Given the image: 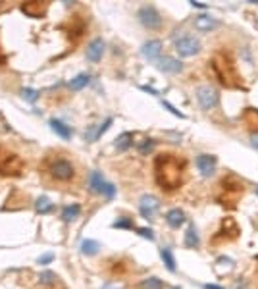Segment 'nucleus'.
I'll use <instances>...</instances> for the list:
<instances>
[{
    "label": "nucleus",
    "instance_id": "nucleus-1",
    "mask_svg": "<svg viewBox=\"0 0 258 289\" xmlns=\"http://www.w3.org/2000/svg\"><path fill=\"white\" fill-rule=\"evenodd\" d=\"M154 180L164 193L179 191L185 185L189 162L173 152H160L154 156Z\"/></svg>",
    "mask_w": 258,
    "mask_h": 289
},
{
    "label": "nucleus",
    "instance_id": "nucleus-2",
    "mask_svg": "<svg viewBox=\"0 0 258 289\" xmlns=\"http://www.w3.org/2000/svg\"><path fill=\"white\" fill-rule=\"evenodd\" d=\"M210 68L214 72L218 83L229 91H247L243 75L239 72L235 56L229 48H220L210 58Z\"/></svg>",
    "mask_w": 258,
    "mask_h": 289
},
{
    "label": "nucleus",
    "instance_id": "nucleus-3",
    "mask_svg": "<svg viewBox=\"0 0 258 289\" xmlns=\"http://www.w3.org/2000/svg\"><path fill=\"white\" fill-rule=\"evenodd\" d=\"M43 171L50 182L58 185H70L77 180V164L72 156L60 152H50L43 160Z\"/></svg>",
    "mask_w": 258,
    "mask_h": 289
},
{
    "label": "nucleus",
    "instance_id": "nucleus-4",
    "mask_svg": "<svg viewBox=\"0 0 258 289\" xmlns=\"http://www.w3.org/2000/svg\"><path fill=\"white\" fill-rule=\"evenodd\" d=\"M247 191V185L243 178H239L233 171H227L226 176L220 178L218 187H216V201L222 204L226 210H235L239 206V201Z\"/></svg>",
    "mask_w": 258,
    "mask_h": 289
},
{
    "label": "nucleus",
    "instance_id": "nucleus-5",
    "mask_svg": "<svg viewBox=\"0 0 258 289\" xmlns=\"http://www.w3.org/2000/svg\"><path fill=\"white\" fill-rule=\"evenodd\" d=\"M25 171V160L14 150L0 147V178H22Z\"/></svg>",
    "mask_w": 258,
    "mask_h": 289
},
{
    "label": "nucleus",
    "instance_id": "nucleus-6",
    "mask_svg": "<svg viewBox=\"0 0 258 289\" xmlns=\"http://www.w3.org/2000/svg\"><path fill=\"white\" fill-rule=\"evenodd\" d=\"M239 236H241V227H239V224H237V220L235 218H231V216H227V218H224V220L220 222L218 232L210 237V245L212 247L229 245V243L237 241Z\"/></svg>",
    "mask_w": 258,
    "mask_h": 289
},
{
    "label": "nucleus",
    "instance_id": "nucleus-7",
    "mask_svg": "<svg viewBox=\"0 0 258 289\" xmlns=\"http://www.w3.org/2000/svg\"><path fill=\"white\" fill-rule=\"evenodd\" d=\"M60 29L66 33V39L74 46H77V44L81 43L85 39L87 31H89L87 20H83V16H72L68 22L60 25Z\"/></svg>",
    "mask_w": 258,
    "mask_h": 289
},
{
    "label": "nucleus",
    "instance_id": "nucleus-8",
    "mask_svg": "<svg viewBox=\"0 0 258 289\" xmlns=\"http://www.w3.org/2000/svg\"><path fill=\"white\" fill-rule=\"evenodd\" d=\"M137 20L139 23L147 29V31H162L164 29V18H162V14L154 6L151 4H147V6H143L139 8L137 12Z\"/></svg>",
    "mask_w": 258,
    "mask_h": 289
},
{
    "label": "nucleus",
    "instance_id": "nucleus-9",
    "mask_svg": "<svg viewBox=\"0 0 258 289\" xmlns=\"http://www.w3.org/2000/svg\"><path fill=\"white\" fill-rule=\"evenodd\" d=\"M195 96H197V102L203 110H214L220 104V91L214 89L212 85H199L195 89Z\"/></svg>",
    "mask_w": 258,
    "mask_h": 289
},
{
    "label": "nucleus",
    "instance_id": "nucleus-10",
    "mask_svg": "<svg viewBox=\"0 0 258 289\" xmlns=\"http://www.w3.org/2000/svg\"><path fill=\"white\" fill-rule=\"evenodd\" d=\"M173 48H175V52L179 54L181 58H191V56H197V54L203 50V44L193 35H183V37H179L173 43Z\"/></svg>",
    "mask_w": 258,
    "mask_h": 289
},
{
    "label": "nucleus",
    "instance_id": "nucleus-11",
    "mask_svg": "<svg viewBox=\"0 0 258 289\" xmlns=\"http://www.w3.org/2000/svg\"><path fill=\"white\" fill-rule=\"evenodd\" d=\"M89 187H91V191L93 193L102 195V197H106V199H112V197L116 195L114 183L106 182V180L102 178L100 171H91V176H89Z\"/></svg>",
    "mask_w": 258,
    "mask_h": 289
},
{
    "label": "nucleus",
    "instance_id": "nucleus-12",
    "mask_svg": "<svg viewBox=\"0 0 258 289\" xmlns=\"http://www.w3.org/2000/svg\"><path fill=\"white\" fill-rule=\"evenodd\" d=\"M160 208V201L152 195H143L139 201V210H141V216H145L147 220H152L154 214L158 212Z\"/></svg>",
    "mask_w": 258,
    "mask_h": 289
},
{
    "label": "nucleus",
    "instance_id": "nucleus-13",
    "mask_svg": "<svg viewBox=\"0 0 258 289\" xmlns=\"http://www.w3.org/2000/svg\"><path fill=\"white\" fill-rule=\"evenodd\" d=\"M156 66H158L160 72H164V74H168V75L181 74L183 68H185L179 58H172V56H160V60L156 62Z\"/></svg>",
    "mask_w": 258,
    "mask_h": 289
},
{
    "label": "nucleus",
    "instance_id": "nucleus-14",
    "mask_svg": "<svg viewBox=\"0 0 258 289\" xmlns=\"http://www.w3.org/2000/svg\"><path fill=\"white\" fill-rule=\"evenodd\" d=\"M106 268L110 276L121 278V276H127L131 272V260H127V258H110Z\"/></svg>",
    "mask_w": 258,
    "mask_h": 289
},
{
    "label": "nucleus",
    "instance_id": "nucleus-15",
    "mask_svg": "<svg viewBox=\"0 0 258 289\" xmlns=\"http://www.w3.org/2000/svg\"><path fill=\"white\" fill-rule=\"evenodd\" d=\"M20 10L29 16V18H44L46 12H48V2L44 0H39V2H23L20 6Z\"/></svg>",
    "mask_w": 258,
    "mask_h": 289
},
{
    "label": "nucleus",
    "instance_id": "nucleus-16",
    "mask_svg": "<svg viewBox=\"0 0 258 289\" xmlns=\"http://www.w3.org/2000/svg\"><path fill=\"white\" fill-rule=\"evenodd\" d=\"M195 164H197L199 171H201L205 178H210V176H214L218 160H216V156H212V154H199Z\"/></svg>",
    "mask_w": 258,
    "mask_h": 289
},
{
    "label": "nucleus",
    "instance_id": "nucleus-17",
    "mask_svg": "<svg viewBox=\"0 0 258 289\" xmlns=\"http://www.w3.org/2000/svg\"><path fill=\"white\" fill-rule=\"evenodd\" d=\"M104 50H106V43L102 39H93L91 43L87 44V60L89 62H100L102 56H104Z\"/></svg>",
    "mask_w": 258,
    "mask_h": 289
},
{
    "label": "nucleus",
    "instance_id": "nucleus-18",
    "mask_svg": "<svg viewBox=\"0 0 258 289\" xmlns=\"http://www.w3.org/2000/svg\"><path fill=\"white\" fill-rule=\"evenodd\" d=\"M220 27V22L214 20L212 16H208V14H201V16H197L195 18V29L201 33H210L218 29Z\"/></svg>",
    "mask_w": 258,
    "mask_h": 289
},
{
    "label": "nucleus",
    "instance_id": "nucleus-19",
    "mask_svg": "<svg viewBox=\"0 0 258 289\" xmlns=\"http://www.w3.org/2000/svg\"><path fill=\"white\" fill-rule=\"evenodd\" d=\"M162 41H149V43H145L143 46H141V52H143V56L147 58V60H151V62H154V60H158L160 58V52H162Z\"/></svg>",
    "mask_w": 258,
    "mask_h": 289
},
{
    "label": "nucleus",
    "instance_id": "nucleus-20",
    "mask_svg": "<svg viewBox=\"0 0 258 289\" xmlns=\"http://www.w3.org/2000/svg\"><path fill=\"white\" fill-rule=\"evenodd\" d=\"M166 224L170 225L172 229L181 227V225L185 224V212H183L181 208H172V210H168V212H166Z\"/></svg>",
    "mask_w": 258,
    "mask_h": 289
},
{
    "label": "nucleus",
    "instance_id": "nucleus-21",
    "mask_svg": "<svg viewBox=\"0 0 258 289\" xmlns=\"http://www.w3.org/2000/svg\"><path fill=\"white\" fill-rule=\"evenodd\" d=\"M48 126H50V129H52L58 137H62V139H72V129L68 128L62 120L52 118L48 122Z\"/></svg>",
    "mask_w": 258,
    "mask_h": 289
},
{
    "label": "nucleus",
    "instance_id": "nucleus-22",
    "mask_svg": "<svg viewBox=\"0 0 258 289\" xmlns=\"http://www.w3.org/2000/svg\"><path fill=\"white\" fill-rule=\"evenodd\" d=\"M35 210H37V214H50V212L56 210V204L46 195H41L37 199V203H35Z\"/></svg>",
    "mask_w": 258,
    "mask_h": 289
},
{
    "label": "nucleus",
    "instance_id": "nucleus-23",
    "mask_svg": "<svg viewBox=\"0 0 258 289\" xmlns=\"http://www.w3.org/2000/svg\"><path fill=\"white\" fill-rule=\"evenodd\" d=\"M81 216V204H68L64 210H62V220L68 222V224H72L74 220H77Z\"/></svg>",
    "mask_w": 258,
    "mask_h": 289
},
{
    "label": "nucleus",
    "instance_id": "nucleus-24",
    "mask_svg": "<svg viewBox=\"0 0 258 289\" xmlns=\"http://www.w3.org/2000/svg\"><path fill=\"white\" fill-rule=\"evenodd\" d=\"M89 81H91V75L79 74L77 77L68 81V89H70V91H81V89H85V87L89 85Z\"/></svg>",
    "mask_w": 258,
    "mask_h": 289
},
{
    "label": "nucleus",
    "instance_id": "nucleus-25",
    "mask_svg": "<svg viewBox=\"0 0 258 289\" xmlns=\"http://www.w3.org/2000/svg\"><path fill=\"white\" fill-rule=\"evenodd\" d=\"M131 145H133V133H121L118 139L114 141V147L118 152H125V150L131 149Z\"/></svg>",
    "mask_w": 258,
    "mask_h": 289
},
{
    "label": "nucleus",
    "instance_id": "nucleus-26",
    "mask_svg": "<svg viewBox=\"0 0 258 289\" xmlns=\"http://www.w3.org/2000/svg\"><path fill=\"white\" fill-rule=\"evenodd\" d=\"M98 251H100L98 241H95V239H83V243H81V253H83V255H87V257H95Z\"/></svg>",
    "mask_w": 258,
    "mask_h": 289
},
{
    "label": "nucleus",
    "instance_id": "nucleus-27",
    "mask_svg": "<svg viewBox=\"0 0 258 289\" xmlns=\"http://www.w3.org/2000/svg\"><path fill=\"white\" fill-rule=\"evenodd\" d=\"M166 287V283L162 281V279L154 278V276H151V278H145L143 281H139L137 283V289H164Z\"/></svg>",
    "mask_w": 258,
    "mask_h": 289
},
{
    "label": "nucleus",
    "instance_id": "nucleus-28",
    "mask_svg": "<svg viewBox=\"0 0 258 289\" xmlns=\"http://www.w3.org/2000/svg\"><path fill=\"white\" fill-rule=\"evenodd\" d=\"M39 283L43 285V287H52L54 283H58V276L50 272V270H44L39 274Z\"/></svg>",
    "mask_w": 258,
    "mask_h": 289
},
{
    "label": "nucleus",
    "instance_id": "nucleus-29",
    "mask_svg": "<svg viewBox=\"0 0 258 289\" xmlns=\"http://www.w3.org/2000/svg\"><path fill=\"white\" fill-rule=\"evenodd\" d=\"M199 243H201V239H199V236H197L195 225H189V229H187V234H185V245L197 249V247H199Z\"/></svg>",
    "mask_w": 258,
    "mask_h": 289
},
{
    "label": "nucleus",
    "instance_id": "nucleus-30",
    "mask_svg": "<svg viewBox=\"0 0 258 289\" xmlns=\"http://www.w3.org/2000/svg\"><path fill=\"white\" fill-rule=\"evenodd\" d=\"M160 257H162L164 264H166V268H168L170 272H175V270H177V266H175V260H173V255H172V251H170V249H162Z\"/></svg>",
    "mask_w": 258,
    "mask_h": 289
},
{
    "label": "nucleus",
    "instance_id": "nucleus-31",
    "mask_svg": "<svg viewBox=\"0 0 258 289\" xmlns=\"http://www.w3.org/2000/svg\"><path fill=\"white\" fill-rule=\"evenodd\" d=\"M154 139H151V137H145V139L141 141L139 145H137V150H139L141 154H149L151 150H154Z\"/></svg>",
    "mask_w": 258,
    "mask_h": 289
},
{
    "label": "nucleus",
    "instance_id": "nucleus-32",
    "mask_svg": "<svg viewBox=\"0 0 258 289\" xmlns=\"http://www.w3.org/2000/svg\"><path fill=\"white\" fill-rule=\"evenodd\" d=\"M114 227H118V229H133L135 224H133L131 218H119V220L114 222Z\"/></svg>",
    "mask_w": 258,
    "mask_h": 289
},
{
    "label": "nucleus",
    "instance_id": "nucleus-33",
    "mask_svg": "<svg viewBox=\"0 0 258 289\" xmlns=\"http://www.w3.org/2000/svg\"><path fill=\"white\" fill-rule=\"evenodd\" d=\"M22 96L25 98V100H29V102H37V98H39V91L37 89H23L22 91Z\"/></svg>",
    "mask_w": 258,
    "mask_h": 289
},
{
    "label": "nucleus",
    "instance_id": "nucleus-34",
    "mask_svg": "<svg viewBox=\"0 0 258 289\" xmlns=\"http://www.w3.org/2000/svg\"><path fill=\"white\" fill-rule=\"evenodd\" d=\"M162 106L166 108V110H168V112H172L173 116H177V118H185V116H183V112H179V110H177V108H173L172 104H170V102H168V100H162Z\"/></svg>",
    "mask_w": 258,
    "mask_h": 289
},
{
    "label": "nucleus",
    "instance_id": "nucleus-35",
    "mask_svg": "<svg viewBox=\"0 0 258 289\" xmlns=\"http://www.w3.org/2000/svg\"><path fill=\"white\" fill-rule=\"evenodd\" d=\"M248 141H250V145L258 150V131H252V133H248Z\"/></svg>",
    "mask_w": 258,
    "mask_h": 289
},
{
    "label": "nucleus",
    "instance_id": "nucleus-36",
    "mask_svg": "<svg viewBox=\"0 0 258 289\" xmlns=\"http://www.w3.org/2000/svg\"><path fill=\"white\" fill-rule=\"evenodd\" d=\"M52 260H54V255L48 253V255H43V257L39 258V264H48V262H52Z\"/></svg>",
    "mask_w": 258,
    "mask_h": 289
},
{
    "label": "nucleus",
    "instance_id": "nucleus-37",
    "mask_svg": "<svg viewBox=\"0 0 258 289\" xmlns=\"http://www.w3.org/2000/svg\"><path fill=\"white\" fill-rule=\"evenodd\" d=\"M102 289H121V285H119V283H116V281H108V283H104V285H102Z\"/></svg>",
    "mask_w": 258,
    "mask_h": 289
},
{
    "label": "nucleus",
    "instance_id": "nucleus-38",
    "mask_svg": "<svg viewBox=\"0 0 258 289\" xmlns=\"http://www.w3.org/2000/svg\"><path fill=\"white\" fill-rule=\"evenodd\" d=\"M137 232H139L141 236L149 237V239H152V237H154V236H152V232H151V229H137Z\"/></svg>",
    "mask_w": 258,
    "mask_h": 289
},
{
    "label": "nucleus",
    "instance_id": "nucleus-39",
    "mask_svg": "<svg viewBox=\"0 0 258 289\" xmlns=\"http://www.w3.org/2000/svg\"><path fill=\"white\" fill-rule=\"evenodd\" d=\"M193 8H201V10H206V4H201V2H191Z\"/></svg>",
    "mask_w": 258,
    "mask_h": 289
},
{
    "label": "nucleus",
    "instance_id": "nucleus-40",
    "mask_svg": "<svg viewBox=\"0 0 258 289\" xmlns=\"http://www.w3.org/2000/svg\"><path fill=\"white\" fill-rule=\"evenodd\" d=\"M141 89H143V91H147V93H151V95H156V91H154L152 87H141Z\"/></svg>",
    "mask_w": 258,
    "mask_h": 289
},
{
    "label": "nucleus",
    "instance_id": "nucleus-41",
    "mask_svg": "<svg viewBox=\"0 0 258 289\" xmlns=\"http://www.w3.org/2000/svg\"><path fill=\"white\" fill-rule=\"evenodd\" d=\"M205 289H224V287H218V285H212V283H206Z\"/></svg>",
    "mask_w": 258,
    "mask_h": 289
},
{
    "label": "nucleus",
    "instance_id": "nucleus-42",
    "mask_svg": "<svg viewBox=\"0 0 258 289\" xmlns=\"http://www.w3.org/2000/svg\"><path fill=\"white\" fill-rule=\"evenodd\" d=\"M256 195H258V189H256Z\"/></svg>",
    "mask_w": 258,
    "mask_h": 289
},
{
    "label": "nucleus",
    "instance_id": "nucleus-43",
    "mask_svg": "<svg viewBox=\"0 0 258 289\" xmlns=\"http://www.w3.org/2000/svg\"><path fill=\"white\" fill-rule=\"evenodd\" d=\"M0 58H2V56H0Z\"/></svg>",
    "mask_w": 258,
    "mask_h": 289
}]
</instances>
